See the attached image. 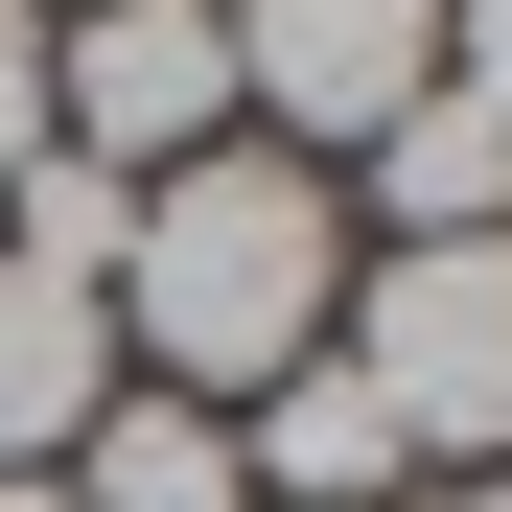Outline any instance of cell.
Returning a JSON list of instances; mask_svg holds the SVG:
<instances>
[{
	"label": "cell",
	"mask_w": 512,
	"mask_h": 512,
	"mask_svg": "<svg viewBox=\"0 0 512 512\" xmlns=\"http://www.w3.org/2000/svg\"><path fill=\"white\" fill-rule=\"evenodd\" d=\"M47 489H70V512H256V489H233V419H210V396H117V419H94V443H70Z\"/></svg>",
	"instance_id": "obj_7"
},
{
	"label": "cell",
	"mask_w": 512,
	"mask_h": 512,
	"mask_svg": "<svg viewBox=\"0 0 512 512\" xmlns=\"http://www.w3.org/2000/svg\"><path fill=\"white\" fill-rule=\"evenodd\" d=\"M443 512H512V466H489V489H443Z\"/></svg>",
	"instance_id": "obj_12"
},
{
	"label": "cell",
	"mask_w": 512,
	"mask_h": 512,
	"mask_svg": "<svg viewBox=\"0 0 512 512\" xmlns=\"http://www.w3.org/2000/svg\"><path fill=\"white\" fill-rule=\"evenodd\" d=\"M117 419V303L47 280V256H0V466H70Z\"/></svg>",
	"instance_id": "obj_6"
},
{
	"label": "cell",
	"mask_w": 512,
	"mask_h": 512,
	"mask_svg": "<svg viewBox=\"0 0 512 512\" xmlns=\"http://www.w3.org/2000/svg\"><path fill=\"white\" fill-rule=\"evenodd\" d=\"M233 489H256V512H396V489H419V443L373 419V373H350V350H303V373H256V396H233Z\"/></svg>",
	"instance_id": "obj_5"
},
{
	"label": "cell",
	"mask_w": 512,
	"mask_h": 512,
	"mask_svg": "<svg viewBox=\"0 0 512 512\" xmlns=\"http://www.w3.org/2000/svg\"><path fill=\"white\" fill-rule=\"evenodd\" d=\"M210 24H233V140L280 163H373L443 94V0H210Z\"/></svg>",
	"instance_id": "obj_3"
},
{
	"label": "cell",
	"mask_w": 512,
	"mask_h": 512,
	"mask_svg": "<svg viewBox=\"0 0 512 512\" xmlns=\"http://www.w3.org/2000/svg\"><path fill=\"white\" fill-rule=\"evenodd\" d=\"M443 94H466V117L512 140V0H443Z\"/></svg>",
	"instance_id": "obj_11"
},
{
	"label": "cell",
	"mask_w": 512,
	"mask_h": 512,
	"mask_svg": "<svg viewBox=\"0 0 512 512\" xmlns=\"http://www.w3.org/2000/svg\"><path fill=\"white\" fill-rule=\"evenodd\" d=\"M47 163V0H0V187Z\"/></svg>",
	"instance_id": "obj_10"
},
{
	"label": "cell",
	"mask_w": 512,
	"mask_h": 512,
	"mask_svg": "<svg viewBox=\"0 0 512 512\" xmlns=\"http://www.w3.org/2000/svg\"><path fill=\"white\" fill-rule=\"evenodd\" d=\"M47 140L117 163V187L210 163L233 140V24H210V0H70V24H47Z\"/></svg>",
	"instance_id": "obj_4"
},
{
	"label": "cell",
	"mask_w": 512,
	"mask_h": 512,
	"mask_svg": "<svg viewBox=\"0 0 512 512\" xmlns=\"http://www.w3.org/2000/svg\"><path fill=\"white\" fill-rule=\"evenodd\" d=\"M326 350L373 373V419L419 466H512V233H350V303H326Z\"/></svg>",
	"instance_id": "obj_2"
},
{
	"label": "cell",
	"mask_w": 512,
	"mask_h": 512,
	"mask_svg": "<svg viewBox=\"0 0 512 512\" xmlns=\"http://www.w3.org/2000/svg\"><path fill=\"white\" fill-rule=\"evenodd\" d=\"M117 233H140V187H117V163H70V140L0 187V256H47V280H94V303H117Z\"/></svg>",
	"instance_id": "obj_9"
},
{
	"label": "cell",
	"mask_w": 512,
	"mask_h": 512,
	"mask_svg": "<svg viewBox=\"0 0 512 512\" xmlns=\"http://www.w3.org/2000/svg\"><path fill=\"white\" fill-rule=\"evenodd\" d=\"M326 303H350V210H326V163L280 140H210V163H163L140 233H117V350L140 396H256V373H303L326 350Z\"/></svg>",
	"instance_id": "obj_1"
},
{
	"label": "cell",
	"mask_w": 512,
	"mask_h": 512,
	"mask_svg": "<svg viewBox=\"0 0 512 512\" xmlns=\"http://www.w3.org/2000/svg\"><path fill=\"white\" fill-rule=\"evenodd\" d=\"M373 233H512V140H489L466 94H419V117L373 140Z\"/></svg>",
	"instance_id": "obj_8"
}]
</instances>
